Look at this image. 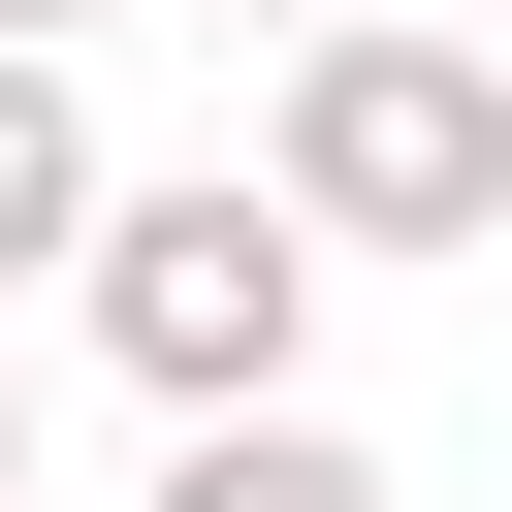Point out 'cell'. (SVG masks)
Returning a JSON list of instances; mask_svg holds the SVG:
<instances>
[{
  "label": "cell",
  "instance_id": "obj_5",
  "mask_svg": "<svg viewBox=\"0 0 512 512\" xmlns=\"http://www.w3.org/2000/svg\"><path fill=\"white\" fill-rule=\"evenodd\" d=\"M0 512H32V352H0Z\"/></svg>",
  "mask_w": 512,
  "mask_h": 512
},
{
  "label": "cell",
  "instance_id": "obj_2",
  "mask_svg": "<svg viewBox=\"0 0 512 512\" xmlns=\"http://www.w3.org/2000/svg\"><path fill=\"white\" fill-rule=\"evenodd\" d=\"M320 224L256 192V160H160V192H96V256H64V320L160 384V416H256V384H320Z\"/></svg>",
  "mask_w": 512,
  "mask_h": 512
},
{
  "label": "cell",
  "instance_id": "obj_6",
  "mask_svg": "<svg viewBox=\"0 0 512 512\" xmlns=\"http://www.w3.org/2000/svg\"><path fill=\"white\" fill-rule=\"evenodd\" d=\"M0 32H128V0H0Z\"/></svg>",
  "mask_w": 512,
  "mask_h": 512
},
{
  "label": "cell",
  "instance_id": "obj_3",
  "mask_svg": "<svg viewBox=\"0 0 512 512\" xmlns=\"http://www.w3.org/2000/svg\"><path fill=\"white\" fill-rule=\"evenodd\" d=\"M96 192H128V160H96L64 32H0V288H64V256H96Z\"/></svg>",
  "mask_w": 512,
  "mask_h": 512
},
{
  "label": "cell",
  "instance_id": "obj_1",
  "mask_svg": "<svg viewBox=\"0 0 512 512\" xmlns=\"http://www.w3.org/2000/svg\"><path fill=\"white\" fill-rule=\"evenodd\" d=\"M256 192L320 256H512V32L448 0H320L288 96H256Z\"/></svg>",
  "mask_w": 512,
  "mask_h": 512
},
{
  "label": "cell",
  "instance_id": "obj_4",
  "mask_svg": "<svg viewBox=\"0 0 512 512\" xmlns=\"http://www.w3.org/2000/svg\"><path fill=\"white\" fill-rule=\"evenodd\" d=\"M160 512H384V448L320 384H256V416H160Z\"/></svg>",
  "mask_w": 512,
  "mask_h": 512
},
{
  "label": "cell",
  "instance_id": "obj_7",
  "mask_svg": "<svg viewBox=\"0 0 512 512\" xmlns=\"http://www.w3.org/2000/svg\"><path fill=\"white\" fill-rule=\"evenodd\" d=\"M224 32H320V0H224Z\"/></svg>",
  "mask_w": 512,
  "mask_h": 512
}]
</instances>
